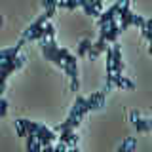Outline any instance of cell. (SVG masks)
I'll return each mask as SVG.
<instances>
[{
	"label": "cell",
	"instance_id": "obj_5",
	"mask_svg": "<svg viewBox=\"0 0 152 152\" xmlns=\"http://www.w3.org/2000/svg\"><path fill=\"white\" fill-rule=\"evenodd\" d=\"M59 141L66 142L69 146H76L78 145V135H76L74 129H63V131H59Z\"/></svg>",
	"mask_w": 152,
	"mask_h": 152
},
{
	"label": "cell",
	"instance_id": "obj_28",
	"mask_svg": "<svg viewBox=\"0 0 152 152\" xmlns=\"http://www.w3.org/2000/svg\"><path fill=\"white\" fill-rule=\"evenodd\" d=\"M0 25H2V15H0Z\"/></svg>",
	"mask_w": 152,
	"mask_h": 152
},
{
	"label": "cell",
	"instance_id": "obj_12",
	"mask_svg": "<svg viewBox=\"0 0 152 152\" xmlns=\"http://www.w3.org/2000/svg\"><path fill=\"white\" fill-rule=\"evenodd\" d=\"M57 53H59V57L65 61V65H76V57L70 53L66 48H59V50H57Z\"/></svg>",
	"mask_w": 152,
	"mask_h": 152
},
{
	"label": "cell",
	"instance_id": "obj_3",
	"mask_svg": "<svg viewBox=\"0 0 152 152\" xmlns=\"http://www.w3.org/2000/svg\"><path fill=\"white\" fill-rule=\"evenodd\" d=\"M112 51H114V57H112V70H114V76H122V70H124V63H122V53H120V46L114 42L112 46Z\"/></svg>",
	"mask_w": 152,
	"mask_h": 152
},
{
	"label": "cell",
	"instance_id": "obj_16",
	"mask_svg": "<svg viewBox=\"0 0 152 152\" xmlns=\"http://www.w3.org/2000/svg\"><path fill=\"white\" fill-rule=\"evenodd\" d=\"M15 131L19 137H27V129H25V124H23V118L15 120Z\"/></svg>",
	"mask_w": 152,
	"mask_h": 152
},
{
	"label": "cell",
	"instance_id": "obj_6",
	"mask_svg": "<svg viewBox=\"0 0 152 152\" xmlns=\"http://www.w3.org/2000/svg\"><path fill=\"white\" fill-rule=\"evenodd\" d=\"M46 23H48V15H46V13H42V15L38 17V19H36L34 23H32L31 27H27V31L23 32V38H25V40H28V36H31L32 32H36L38 28H42V27L46 25Z\"/></svg>",
	"mask_w": 152,
	"mask_h": 152
},
{
	"label": "cell",
	"instance_id": "obj_21",
	"mask_svg": "<svg viewBox=\"0 0 152 152\" xmlns=\"http://www.w3.org/2000/svg\"><path fill=\"white\" fill-rule=\"evenodd\" d=\"M99 55H101V51H99V50H95V48L91 46V50L88 51V57H89V59H97Z\"/></svg>",
	"mask_w": 152,
	"mask_h": 152
},
{
	"label": "cell",
	"instance_id": "obj_22",
	"mask_svg": "<svg viewBox=\"0 0 152 152\" xmlns=\"http://www.w3.org/2000/svg\"><path fill=\"white\" fill-rule=\"evenodd\" d=\"M55 10H57V6H50V8H46V12H44V13L48 15V19L55 15Z\"/></svg>",
	"mask_w": 152,
	"mask_h": 152
},
{
	"label": "cell",
	"instance_id": "obj_9",
	"mask_svg": "<svg viewBox=\"0 0 152 152\" xmlns=\"http://www.w3.org/2000/svg\"><path fill=\"white\" fill-rule=\"evenodd\" d=\"M27 152H42V142L36 139L34 133L27 135Z\"/></svg>",
	"mask_w": 152,
	"mask_h": 152
},
{
	"label": "cell",
	"instance_id": "obj_13",
	"mask_svg": "<svg viewBox=\"0 0 152 152\" xmlns=\"http://www.w3.org/2000/svg\"><path fill=\"white\" fill-rule=\"evenodd\" d=\"M91 46H93V42H91V40H88V38L80 40V44H78V55H80V57L88 55V51L91 50Z\"/></svg>",
	"mask_w": 152,
	"mask_h": 152
},
{
	"label": "cell",
	"instance_id": "obj_20",
	"mask_svg": "<svg viewBox=\"0 0 152 152\" xmlns=\"http://www.w3.org/2000/svg\"><path fill=\"white\" fill-rule=\"evenodd\" d=\"M80 6V0H66V10H76Z\"/></svg>",
	"mask_w": 152,
	"mask_h": 152
},
{
	"label": "cell",
	"instance_id": "obj_14",
	"mask_svg": "<svg viewBox=\"0 0 152 152\" xmlns=\"http://www.w3.org/2000/svg\"><path fill=\"white\" fill-rule=\"evenodd\" d=\"M129 4H131V0H124V2H122V8H120V12H118V15H116V19H118V21L126 19V17L131 13V10H129Z\"/></svg>",
	"mask_w": 152,
	"mask_h": 152
},
{
	"label": "cell",
	"instance_id": "obj_17",
	"mask_svg": "<svg viewBox=\"0 0 152 152\" xmlns=\"http://www.w3.org/2000/svg\"><path fill=\"white\" fill-rule=\"evenodd\" d=\"M53 36H55V27L51 25V23H46L44 25V38H53Z\"/></svg>",
	"mask_w": 152,
	"mask_h": 152
},
{
	"label": "cell",
	"instance_id": "obj_23",
	"mask_svg": "<svg viewBox=\"0 0 152 152\" xmlns=\"http://www.w3.org/2000/svg\"><path fill=\"white\" fill-rule=\"evenodd\" d=\"M70 89H72V91H78V89H80V82H78V80H72V82H70Z\"/></svg>",
	"mask_w": 152,
	"mask_h": 152
},
{
	"label": "cell",
	"instance_id": "obj_7",
	"mask_svg": "<svg viewBox=\"0 0 152 152\" xmlns=\"http://www.w3.org/2000/svg\"><path fill=\"white\" fill-rule=\"evenodd\" d=\"M131 122L135 124L137 131H141V133H145V131H150V124H148V120L141 118V116H139V114H137L135 110L131 112Z\"/></svg>",
	"mask_w": 152,
	"mask_h": 152
},
{
	"label": "cell",
	"instance_id": "obj_24",
	"mask_svg": "<svg viewBox=\"0 0 152 152\" xmlns=\"http://www.w3.org/2000/svg\"><path fill=\"white\" fill-rule=\"evenodd\" d=\"M42 152H55V146L53 145H46V146H42Z\"/></svg>",
	"mask_w": 152,
	"mask_h": 152
},
{
	"label": "cell",
	"instance_id": "obj_15",
	"mask_svg": "<svg viewBox=\"0 0 152 152\" xmlns=\"http://www.w3.org/2000/svg\"><path fill=\"white\" fill-rule=\"evenodd\" d=\"M63 70H65L66 74H69L70 82H72V80H78V66H76V65H65V66H63Z\"/></svg>",
	"mask_w": 152,
	"mask_h": 152
},
{
	"label": "cell",
	"instance_id": "obj_11",
	"mask_svg": "<svg viewBox=\"0 0 152 152\" xmlns=\"http://www.w3.org/2000/svg\"><path fill=\"white\" fill-rule=\"evenodd\" d=\"M114 86H116V88H122V89H133L135 88V84H133L129 78H126V76H114Z\"/></svg>",
	"mask_w": 152,
	"mask_h": 152
},
{
	"label": "cell",
	"instance_id": "obj_10",
	"mask_svg": "<svg viewBox=\"0 0 152 152\" xmlns=\"http://www.w3.org/2000/svg\"><path fill=\"white\" fill-rule=\"evenodd\" d=\"M135 146H137L135 137H127V139H124V141H122V145L118 146V150H116V152H133V150H135Z\"/></svg>",
	"mask_w": 152,
	"mask_h": 152
},
{
	"label": "cell",
	"instance_id": "obj_4",
	"mask_svg": "<svg viewBox=\"0 0 152 152\" xmlns=\"http://www.w3.org/2000/svg\"><path fill=\"white\" fill-rule=\"evenodd\" d=\"M86 97H76V101L72 104V110H70V116H78L80 120L88 114V108H86Z\"/></svg>",
	"mask_w": 152,
	"mask_h": 152
},
{
	"label": "cell",
	"instance_id": "obj_25",
	"mask_svg": "<svg viewBox=\"0 0 152 152\" xmlns=\"http://www.w3.org/2000/svg\"><path fill=\"white\" fill-rule=\"evenodd\" d=\"M57 8H66V0H57Z\"/></svg>",
	"mask_w": 152,
	"mask_h": 152
},
{
	"label": "cell",
	"instance_id": "obj_19",
	"mask_svg": "<svg viewBox=\"0 0 152 152\" xmlns=\"http://www.w3.org/2000/svg\"><path fill=\"white\" fill-rule=\"evenodd\" d=\"M8 114V101L4 97H0V118H4Z\"/></svg>",
	"mask_w": 152,
	"mask_h": 152
},
{
	"label": "cell",
	"instance_id": "obj_27",
	"mask_svg": "<svg viewBox=\"0 0 152 152\" xmlns=\"http://www.w3.org/2000/svg\"><path fill=\"white\" fill-rule=\"evenodd\" d=\"M148 53H150V57H152V48H148Z\"/></svg>",
	"mask_w": 152,
	"mask_h": 152
},
{
	"label": "cell",
	"instance_id": "obj_18",
	"mask_svg": "<svg viewBox=\"0 0 152 152\" xmlns=\"http://www.w3.org/2000/svg\"><path fill=\"white\" fill-rule=\"evenodd\" d=\"M93 48H95V50H99V51H101V53H103V51H107V40H103V38H99V40L97 42H93Z\"/></svg>",
	"mask_w": 152,
	"mask_h": 152
},
{
	"label": "cell",
	"instance_id": "obj_2",
	"mask_svg": "<svg viewBox=\"0 0 152 152\" xmlns=\"http://www.w3.org/2000/svg\"><path fill=\"white\" fill-rule=\"evenodd\" d=\"M36 139L42 142V146H46V145H53L55 141H59V135H55V131H51L50 127L42 126V129L36 133Z\"/></svg>",
	"mask_w": 152,
	"mask_h": 152
},
{
	"label": "cell",
	"instance_id": "obj_26",
	"mask_svg": "<svg viewBox=\"0 0 152 152\" xmlns=\"http://www.w3.org/2000/svg\"><path fill=\"white\" fill-rule=\"evenodd\" d=\"M4 89H6V84H0V97H2V93H4Z\"/></svg>",
	"mask_w": 152,
	"mask_h": 152
},
{
	"label": "cell",
	"instance_id": "obj_1",
	"mask_svg": "<svg viewBox=\"0 0 152 152\" xmlns=\"http://www.w3.org/2000/svg\"><path fill=\"white\" fill-rule=\"evenodd\" d=\"M104 99H107V91H104V89L91 93V97H88V101H86L88 112L89 110H97V108H103L104 107Z\"/></svg>",
	"mask_w": 152,
	"mask_h": 152
},
{
	"label": "cell",
	"instance_id": "obj_8",
	"mask_svg": "<svg viewBox=\"0 0 152 152\" xmlns=\"http://www.w3.org/2000/svg\"><path fill=\"white\" fill-rule=\"evenodd\" d=\"M23 42H25V38H23L17 46L6 48V50H0V59H13V57H17L19 55V50H21V46H23Z\"/></svg>",
	"mask_w": 152,
	"mask_h": 152
}]
</instances>
